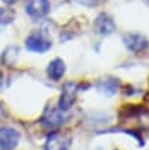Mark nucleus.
<instances>
[{
  "label": "nucleus",
  "instance_id": "6e6552de",
  "mask_svg": "<svg viewBox=\"0 0 149 150\" xmlns=\"http://www.w3.org/2000/svg\"><path fill=\"white\" fill-rule=\"evenodd\" d=\"M21 139V134L12 127L0 128V150H14Z\"/></svg>",
  "mask_w": 149,
  "mask_h": 150
},
{
  "label": "nucleus",
  "instance_id": "423d86ee",
  "mask_svg": "<svg viewBox=\"0 0 149 150\" xmlns=\"http://www.w3.org/2000/svg\"><path fill=\"white\" fill-rule=\"evenodd\" d=\"M51 10L49 0H28L25 4V11L31 19H41L48 15Z\"/></svg>",
  "mask_w": 149,
  "mask_h": 150
},
{
  "label": "nucleus",
  "instance_id": "20e7f679",
  "mask_svg": "<svg viewBox=\"0 0 149 150\" xmlns=\"http://www.w3.org/2000/svg\"><path fill=\"white\" fill-rule=\"evenodd\" d=\"M77 91H78V86L74 82H68L63 86L59 103H58V108L62 112H67L68 109H71V107L74 105L75 100H77Z\"/></svg>",
  "mask_w": 149,
  "mask_h": 150
},
{
  "label": "nucleus",
  "instance_id": "ddd939ff",
  "mask_svg": "<svg viewBox=\"0 0 149 150\" xmlns=\"http://www.w3.org/2000/svg\"><path fill=\"white\" fill-rule=\"evenodd\" d=\"M74 1H77V3L81 4V6H83V7L92 8V7H96V6H98L101 0H74Z\"/></svg>",
  "mask_w": 149,
  "mask_h": 150
},
{
  "label": "nucleus",
  "instance_id": "4468645a",
  "mask_svg": "<svg viewBox=\"0 0 149 150\" xmlns=\"http://www.w3.org/2000/svg\"><path fill=\"white\" fill-rule=\"evenodd\" d=\"M1 1H3V3H6V4H10V6H11V4L16 3L18 0H1Z\"/></svg>",
  "mask_w": 149,
  "mask_h": 150
},
{
  "label": "nucleus",
  "instance_id": "39448f33",
  "mask_svg": "<svg viewBox=\"0 0 149 150\" xmlns=\"http://www.w3.org/2000/svg\"><path fill=\"white\" fill-rule=\"evenodd\" d=\"M93 29L97 34L107 37V36H111L116 30V23H115L114 18L110 14L101 12V14H98L96 16V19L93 22Z\"/></svg>",
  "mask_w": 149,
  "mask_h": 150
},
{
  "label": "nucleus",
  "instance_id": "7ed1b4c3",
  "mask_svg": "<svg viewBox=\"0 0 149 150\" xmlns=\"http://www.w3.org/2000/svg\"><path fill=\"white\" fill-rule=\"evenodd\" d=\"M73 142L70 134L67 132H60V131H55L47 137L45 141V150H68Z\"/></svg>",
  "mask_w": 149,
  "mask_h": 150
},
{
  "label": "nucleus",
  "instance_id": "9d476101",
  "mask_svg": "<svg viewBox=\"0 0 149 150\" xmlns=\"http://www.w3.org/2000/svg\"><path fill=\"white\" fill-rule=\"evenodd\" d=\"M97 89L101 91L104 96L111 97V96H114L115 93H118V90H119V81L116 78H111V76L104 78V79H101V81L97 83Z\"/></svg>",
  "mask_w": 149,
  "mask_h": 150
},
{
  "label": "nucleus",
  "instance_id": "f8f14e48",
  "mask_svg": "<svg viewBox=\"0 0 149 150\" xmlns=\"http://www.w3.org/2000/svg\"><path fill=\"white\" fill-rule=\"evenodd\" d=\"M15 19V12L10 8H0V25H8Z\"/></svg>",
  "mask_w": 149,
  "mask_h": 150
},
{
  "label": "nucleus",
  "instance_id": "f03ea898",
  "mask_svg": "<svg viewBox=\"0 0 149 150\" xmlns=\"http://www.w3.org/2000/svg\"><path fill=\"white\" fill-rule=\"evenodd\" d=\"M26 49L34 53H45L52 48V41L43 33H31L25 41Z\"/></svg>",
  "mask_w": 149,
  "mask_h": 150
},
{
  "label": "nucleus",
  "instance_id": "1a4fd4ad",
  "mask_svg": "<svg viewBox=\"0 0 149 150\" xmlns=\"http://www.w3.org/2000/svg\"><path fill=\"white\" fill-rule=\"evenodd\" d=\"M64 72H66V64H64L63 59L56 57V59L51 60L48 63L47 75L49 79H52V81H60L63 78Z\"/></svg>",
  "mask_w": 149,
  "mask_h": 150
},
{
  "label": "nucleus",
  "instance_id": "9b49d317",
  "mask_svg": "<svg viewBox=\"0 0 149 150\" xmlns=\"http://www.w3.org/2000/svg\"><path fill=\"white\" fill-rule=\"evenodd\" d=\"M11 51L12 52H10V48H7L3 53V62L7 64V66H12V64L16 62V59H18V53H19V48L12 47Z\"/></svg>",
  "mask_w": 149,
  "mask_h": 150
},
{
  "label": "nucleus",
  "instance_id": "f257e3e1",
  "mask_svg": "<svg viewBox=\"0 0 149 150\" xmlns=\"http://www.w3.org/2000/svg\"><path fill=\"white\" fill-rule=\"evenodd\" d=\"M66 122V117L63 112L60 111L59 108H53V107H47L44 111L43 116L40 119L41 126L49 130H56L59 127L63 126V123Z\"/></svg>",
  "mask_w": 149,
  "mask_h": 150
},
{
  "label": "nucleus",
  "instance_id": "0eeeda50",
  "mask_svg": "<svg viewBox=\"0 0 149 150\" xmlns=\"http://www.w3.org/2000/svg\"><path fill=\"white\" fill-rule=\"evenodd\" d=\"M122 40H123L126 48L134 53L144 52L149 48V40L140 33H127L122 37Z\"/></svg>",
  "mask_w": 149,
  "mask_h": 150
}]
</instances>
